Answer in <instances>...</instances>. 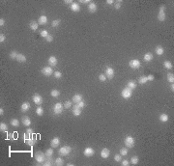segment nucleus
<instances>
[{
  "mask_svg": "<svg viewBox=\"0 0 174 166\" xmlns=\"http://www.w3.org/2000/svg\"><path fill=\"white\" fill-rule=\"evenodd\" d=\"M166 78H167V81L169 83H173L174 82V75L171 74V73H168L167 75H166Z\"/></svg>",
  "mask_w": 174,
  "mask_h": 166,
  "instance_id": "58836bf2",
  "label": "nucleus"
},
{
  "mask_svg": "<svg viewBox=\"0 0 174 166\" xmlns=\"http://www.w3.org/2000/svg\"><path fill=\"white\" fill-rule=\"evenodd\" d=\"M47 16H41L39 18H38V23H39V25H45L46 23H47Z\"/></svg>",
  "mask_w": 174,
  "mask_h": 166,
  "instance_id": "6ab92c4d",
  "label": "nucleus"
},
{
  "mask_svg": "<svg viewBox=\"0 0 174 166\" xmlns=\"http://www.w3.org/2000/svg\"><path fill=\"white\" fill-rule=\"evenodd\" d=\"M45 156L46 157H51V156H52L53 155V154H54V151H53V148L51 147V148H49V149H47L46 151H45Z\"/></svg>",
  "mask_w": 174,
  "mask_h": 166,
  "instance_id": "473e14b6",
  "label": "nucleus"
},
{
  "mask_svg": "<svg viewBox=\"0 0 174 166\" xmlns=\"http://www.w3.org/2000/svg\"><path fill=\"white\" fill-rule=\"evenodd\" d=\"M136 83L134 81V80H130V81H128V83H127V86L126 87H128V88H130V89H132L133 91L136 88Z\"/></svg>",
  "mask_w": 174,
  "mask_h": 166,
  "instance_id": "c756f323",
  "label": "nucleus"
},
{
  "mask_svg": "<svg viewBox=\"0 0 174 166\" xmlns=\"http://www.w3.org/2000/svg\"><path fill=\"white\" fill-rule=\"evenodd\" d=\"M30 107H31V105H30V103L28 102H24L20 105V111L23 112V113H25L30 109Z\"/></svg>",
  "mask_w": 174,
  "mask_h": 166,
  "instance_id": "ddd939ff",
  "label": "nucleus"
},
{
  "mask_svg": "<svg viewBox=\"0 0 174 166\" xmlns=\"http://www.w3.org/2000/svg\"><path fill=\"white\" fill-rule=\"evenodd\" d=\"M40 35H41V37H43V38H46L48 35H49V33H48V31L47 30H42L41 31V33H40Z\"/></svg>",
  "mask_w": 174,
  "mask_h": 166,
  "instance_id": "de8ad7c7",
  "label": "nucleus"
},
{
  "mask_svg": "<svg viewBox=\"0 0 174 166\" xmlns=\"http://www.w3.org/2000/svg\"><path fill=\"white\" fill-rule=\"evenodd\" d=\"M121 6H122V1H121V0H119V1H115V2H114V8H115L116 10L120 9V8H121Z\"/></svg>",
  "mask_w": 174,
  "mask_h": 166,
  "instance_id": "49530a36",
  "label": "nucleus"
},
{
  "mask_svg": "<svg viewBox=\"0 0 174 166\" xmlns=\"http://www.w3.org/2000/svg\"><path fill=\"white\" fill-rule=\"evenodd\" d=\"M163 67H164L165 69H167V70H171V69H173V65H172V63H171L170 61H168V60H166V61H164V62H163Z\"/></svg>",
  "mask_w": 174,
  "mask_h": 166,
  "instance_id": "72a5a7b5",
  "label": "nucleus"
},
{
  "mask_svg": "<svg viewBox=\"0 0 174 166\" xmlns=\"http://www.w3.org/2000/svg\"><path fill=\"white\" fill-rule=\"evenodd\" d=\"M63 109H64V105H63L61 102L55 103V104L53 105V107H52V111H53V113H54L55 115L61 114L62 111H63Z\"/></svg>",
  "mask_w": 174,
  "mask_h": 166,
  "instance_id": "0eeeda50",
  "label": "nucleus"
},
{
  "mask_svg": "<svg viewBox=\"0 0 174 166\" xmlns=\"http://www.w3.org/2000/svg\"><path fill=\"white\" fill-rule=\"evenodd\" d=\"M72 101H73V102H74V103H78V102H81V101H82V95H80V94H76V95H73V98H72Z\"/></svg>",
  "mask_w": 174,
  "mask_h": 166,
  "instance_id": "412c9836",
  "label": "nucleus"
},
{
  "mask_svg": "<svg viewBox=\"0 0 174 166\" xmlns=\"http://www.w3.org/2000/svg\"><path fill=\"white\" fill-rule=\"evenodd\" d=\"M155 52H156L157 55L161 56V55H163V54L164 53V48H163L162 45H158L156 48H155Z\"/></svg>",
  "mask_w": 174,
  "mask_h": 166,
  "instance_id": "393cba45",
  "label": "nucleus"
},
{
  "mask_svg": "<svg viewBox=\"0 0 174 166\" xmlns=\"http://www.w3.org/2000/svg\"><path fill=\"white\" fill-rule=\"evenodd\" d=\"M124 143H125V145H126V147L128 149L134 148V146H135V138L133 136H131V135H128V136H126L125 140H124Z\"/></svg>",
  "mask_w": 174,
  "mask_h": 166,
  "instance_id": "20e7f679",
  "label": "nucleus"
},
{
  "mask_svg": "<svg viewBox=\"0 0 174 166\" xmlns=\"http://www.w3.org/2000/svg\"><path fill=\"white\" fill-rule=\"evenodd\" d=\"M105 75H106L107 78H108V79H112V78L114 77V75H115V72H114L113 68H111V67H107V68H106Z\"/></svg>",
  "mask_w": 174,
  "mask_h": 166,
  "instance_id": "1a4fd4ad",
  "label": "nucleus"
},
{
  "mask_svg": "<svg viewBox=\"0 0 174 166\" xmlns=\"http://www.w3.org/2000/svg\"><path fill=\"white\" fill-rule=\"evenodd\" d=\"M109 155H110V151H109V149L104 148V149L101 151V156H102V158L107 159V158L109 157Z\"/></svg>",
  "mask_w": 174,
  "mask_h": 166,
  "instance_id": "2eb2a0df",
  "label": "nucleus"
},
{
  "mask_svg": "<svg viewBox=\"0 0 174 166\" xmlns=\"http://www.w3.org/2000/svg\"><path fill=\"white\" fill-rule=\"evenodd\" d=\"M54 164H55L56 166H62V165L64 164V160H63V158H62L61 156L57 157L56 159H54Z\"/></svg>",
  "mask_w": 174,
  "mask_h": 166,
  "instance_id": "2f4dec72",
  "label": "nucleus"
},
{
  "mask_svg": "<svg viewBox=\"0 0 174 166\" xmlns=\"http://www.w3.org/2000/svg\"><path fill=\"white\" fill-rule=\"evenodd\" d=\"M32 100H33V102H34V103L36 105L40 106L43 103V98H42L41 95H39V94H34L33 97H32Z\"/></svg>",
  "mask_w": 174,
  "mask_h": 166,
  "instance_id": "9d476101",
  "label": "nucleus"
},
{
  "mask_svg": "<svg viewBox=\"0 0 174 166\" xmlns=\"http://www.w3.org/2000/svg\"><path fill=\"white\" fill-rule=\"evenodd\" d=\"M147 82H148L147 76H141V77H139V79H138V83H140V84H146Z\"/></svg>",
  "mask_w": 174,
  "mask_h": 166,
  "instance_id": "37998d69",
  "label": "nucleus"
},
{
  "mask_svg": "<svg viewBox=\"0 0 174 166\" xmlns=\"http://www.w3.org/2000/svg\"><path fill=\"white\" fill-rule=\"evenodd\" d=\"M59 145H60V139H59V137H57V136L53 137L51 139V146L52 148H57Z\"/></svg>",
  "mask_w": 174,
  "mask_h": 166,
  "instance_id": "4468645a",
  "label": "nucleus"
},
{
  "mask_svg": "<svg viewBox=\"0 0 174 166\" xmlns=\"http://www.w3.org/2000/svg\"><path fill=\"white\" fill-rule=\"evenodd\" d=\"M71 152H72V147L66 145V146H63L62 148L59 149L58 154H59L60 156H67V155H69L71 154Z\"/></svg>",
  "mask_w": 174,
  "mask_h": 166,
  "instance_id": "f257e3e1",
  "label": "nucleus"
},
{
  "mask_svg": "<svg viewBox=\"0 0 174 166\" xmlns=\"http://www.w3.org/2000/svg\"><path fill=\"white\" fill-rule=\"evenodd\" d=\"M159 119H160V121L162 123H166L168 121V115L165 114V113H162L160 115V117H159Z\"/></svg>",
  "mask_w": 174,
  "mask_h": 166,
  "instance_id": "cd10ccee",
  "label": "nucleus"
},
{
  "mask_svg": "<svg viewBox=\"0 0 174 166\" xmlns=\"http://www.w3.org/2000/svg\"><path fill=\"white\" fill-rule=\"evenodd\" d=\"M63 105H64V108L65 109H70L72 107V102L71 101H66Z\"/></svg>",
  "mask_w": 174,
  "mask_h": 166,
  "instance_id": "c03bdc74",
  "label": "nucleus"
},
{
  "mask_svg": "<svg viewBox=\"0 0 174 166\" xmlns=\"http://www.w3.org/2000/svg\"><path fill=\"white\" fill-rule=\"evenodd\" d=\"M29 27H30L31 30L36 31V30L38 29V27H39V23H38L37 21H35V20H31V21L29 22Z\"/></svg>",
  "mask_w": 174,
  "mask_h": 166,
  "instance_id": "4be33fe9",
  "label": "nucleus"
},
{
  "mask_svg": "<svg viewBox=\"0 0 174 166\" xmlns=\"http://www.w3.org/2000/svg\"><path fill=\"white\" fill-rule=\"evenodd\" d=\"M21 123H22L23 126L29 127L31 125V119H30L28 116H22V118H21Z\"/></svg>",
  "mask_w": 174,
  "mask_h": 166,
  "instance_id": "dca6fc26",
  "label": "nucleus"
},
{
  "mask_svg": "<svg viewBox=\"0 0 174 166\" xmlns=\"http://www.w3.org/2000/svg\"><path fill=\"white\" fill-rule=\"evenodd\" d=\"M70 9H71V11H72V12L77 13V12H79V11H80V6H79V3L73 2V3L70 6Z\"/></svg>",
  "mask_w": 174,
  "mask_h": 166,
  "instance_id": "aec40b11",
  "label": "nucleus"
},
{
  "mask_svg": "<svg viewBox=\"0 0 174 166\" xmlns=\"http://www.w3.org/2000/svg\"><path fill=\"white\" fill-rule=\"evenodd\" d=\"M36 141H37V138L35 137V135L34 136H32L30 139H28V140H26L25 142L27 143V145H29V146H34L35 145V143H36Z\"/></svg>",
  "mask_w": 174,
  "mask_h": 166,
  "instance_id": "c85d7f7f",
  "label": "nucleus"
},
{
  "mask_svg": "<svg viewBox=\"0 0 174 166\" xmlns=\"http://www.w3.org/2000/svg\"><path fill=\"white\" fill-rule=\"evenodd\" d=\"M119 153H120V155H121L122 156H123V155H127L128 153H129V152H128V148H127V147H125V148H121Z\"/></svg>",
  "mask_w": 174,
  "mask_h": 166,
  "instance_id": "79ce46f5",
  "label": "nucleus"
},
{
  "mask_svg": "<svg viewBox=\"0 0 174 166\" xmlns=\"http://www.w3.org/2000/svg\"><path fill=\"white\" fill-rule=\"evenodd\" d=\"M121 96H122L123 99H126V100L130 99L133 96V90L128 88V87H125L121 91Z\"/></svg>",
  "mask_w": 174,
  "mask_h": 166,
  "instance_id": "f03ea898",
  "label": "nucleus"
},
{
  "mask_svg": "<svg viewBox=\"0 0 174 166\" xmlns=\"http://www.w3.org/2000/svg\"><path fill=\"white\" fill-rule=\"evenodd\" d=\"M147 79H148L149 81H153V80L155 79V76H154L153 75H149L147 76Z\"/></svg>",
  "mask_w": 174,
  "mask_h": 166,
  "instance_id": "6e6d98bb",
  "label": "nucleus"
},
{
  "mask_svg": "<svg viewBox=\"0 0 174 166\" xmlns=\"http://www.w3.org/2000/svg\"><path fill=\"white\" fill-rule=\"evenodd\" d=\"M32 136H34V133H33V130H32V129H27L26 132L24 133V135H23L24 142H25L26 140H28V139H30Z\"/></svg>",
  "mask_w": 174,
  "mask_h": 166,
  "instance_id": "f3484780",
  "label": "nucleus"
},
{
  "mask_svg": "<svg viewBox=\"0 0 174 166\" xmlns=\"http://www.w3.org/2000/svg\"><path fill=\"white\" fill-rule=\"evenodd\" d=\"M166 18L165 16V6L164 5H161L160 9H159V15H158V19L160 21H164Z\"/></svg>",
  "mask_w": 174,
  "mask_h": 166,
  "instance_id": "39448f33",
  "label": "nucleus"
},
{
  "mask_svg": "<svg viewBox=\"0 0 174 166\" xmlns=\"http://www.w3.org/2000/svg\"><path fill=\"white\" fill-rule=\"evenodd\" d=\"M41 73H42V75H45V76H51V75L54 74L53 70H52V68H51V66L44 67V68L42 69V70H41Z\"/></svg>",
  "mask_w": 174,
  "mask_h": 166,
  "instance_id": "423d86ee",
  "label": "nucleus"
},
{
  "mask_svg": "<svg viewBox=\"0 0 174 166\" xmlns=\"http://www.w3.org/2000/svg\"><path fill=\"white\" fill-rule=\"evenodd\" d=\"M143 60H144L145 62H151V61L153 60V54L150 53V52H147V53L144 55Z\"/></svg>",
  "mask_w": 174,
  "mask_h": 166,
  "instance_id": "bb28decb",
  "label": "nucleus"
},
{
  "mask_svg": "<svg viewBox=\"0 0 174 166\" xmlns=\"http://www.w3.org/2000/svg\"><path fill=\"white\" fill-rule=\"evenodd\" d=\"M73 116H76V117L80 116V114H81V109L79 108L77 105H73Z\"/></svg>",
  "mask_w": 174,
  "mask_h": 166,
  "instance_id": "b1692460",
  "label": "nucleus"
},
{
  "mask_svg": "<svg viewBox=\"0 0 174 166\" xmlns=\"http://www.w3.org/2000/svg\"><path fill=\"white\" fill-rule=\"evenodd\" d=\"M73 163H68V166H73Z\"/></svg>",
  "mask_w": 174,
  "mask_h": 166,
  "instance_id": "0e129e2a",
  "label": "nucleus"
},
{
  "mask_svg": "<svg viewBox=\"0 0 174 166\" xmlns=\"http://www.w3.org/2000/svg\"><path fill=\"white\" fill-rule=\"evenodd\" d=\"M76 105L79 107V108H80V109H82V108H84L85 107V105H86V103H85V102H83V101H81V102H78V103H76Z\"/></svg>",
  "mask_w": 174,
  "mask_h": 166,
  "instance_id": "a18cd8bd",
  "label": "nucleus"
},
{
  "mask_svg": "<svg viewBox=\"0 0 174 166\" xmlns=\"http://www.w3.org/2000/svg\"><path fill=\"white\" fill-rule=\"evenodd\" d=\"M97 9H98V7H97V4H96V3L90 2V3L88 4V12H89V13L94 14V13L97 12Z\"/></svg>",
  "mask_w": 174,
  "mask_h": 166,
  "instance_id": "a211bd4d",
  "label": "nucleus"
},
{
  "mask_svg": "<svg viewBox=\"0 0 174 166\" xmlns=\"http://www.w3.org/2000/svg\"><path fill=\"white\" fill-rule=\"evenodd\" d=\"M114 160H115L116 162H120V161L122 160V155H121L120 154H116V155H114Z\"/></svg>",
  "mask_w": 174,
  "mask_h": 166,
  "instance_id": "09e8293b",
  "label": "nucleus"
},
{
  "mask_svg": "<svg viewBox=\"0 0 174 166\" xmlns=\"http://www.w3.org/2000/svg\"><path fill=\"white\" fill-rule=\"evenodd\" d=\"M36 114H37L38 116H43V115H44V109H43L42 106H38V107L36 108Z\"/></svg>",
  "mask_w": 174,
  "mask_h": 166,
  "instance_id": "a19ab883",
  "label": "nucleus"
},
{
  "mask_svg": "<svg viewBox=\"0 0 174 166\" xmlns=\"http://www.w3.org/2000/svg\"><path fill=\"white\" fill-rule=\"evenodd\" d=\"M170 89H171V91H172V92L174 91V85H173V83H171V85H170Z\"/></svg>",
  "mask_w": 174,
  "mask_h": 166,
  "instance_id": "e2e57ef3",
  "label": "nucleus"
},
{
  "mask_svg": "<svg viewBox=\"0 0 174 166\" xmlns=\"http://www.w3.org/2000/svg\"><path fill=\"white\" fill-rule=\"evenodd\" d=\"M51 96L52 98H58L60 96V91H58L57 89H52L51 91Z\"/></svg>",
  "mask_w": 174,
  "mask_h": 166,
  "instance_id": "7c9ffc66",
  "label": "nucleus"
},
{
  "mask_svg": "<svg viewBox=\"0 0 174 166\" xmlns=\"http://www.w3.org/2000/svg\"><path fill=\"white\" fill-rule=\"evenodd\" d=\"M17 55H18L17 51V50H13V51H11V52H10L9 57H10V59H12V60H16V59H17Z\"/></svg>",
  "mask_w": 174,
  "mask_h": 166,
  "instance_id": "f704fd0d",
  "label": "nucleus"
},
{
  "mask_svg": "<svg viewBox=\"0 0 174 166\" xmlns=\"http://www.w3.org/2000/svg\"><path fill=\"white\" fill-rule=\"evenodd\" d=\"M45 40H46V42H48V43H51V42L53 41V37H52V35L49 34V35L45 38Z\"/></svg>",
  "mask_w": 174,
  "mask_h": 166,
  "instance_id": "864d4df0",
  "label": "nucleus"
},
{
  "mask_svg": "<svg viewBox=\"0 0 174 166\" xmlns=\"http://www.w3.org/2000/svg\"><path fill=\"white\" fill-rule=\"evenodd\" d=\"M107 4L112 5V4H114V1H113V0H107Z\"/></svg>",
  "mask_w": 174,
  "mask_h": 166,
  "instance_id": "052dcab7",
  "label": "nucleus"
},
{
  "mask_svg": "<svg viewBox=\"0 0 174 166\" xmlns=\"http://www.w3.org/2000/svg\"><path fill=\"white\" fill-rule=\"evenodd\" d=\"M0 115H4V109L3 108H0Z\"/></svg>",
  "mask_w": 174,
  "mask_h": 166,
  "instance_id": "680f3d73",
  "label": "nucleus"
},
{
  "mask_svg": "<svg viewBox=\"0 0 174 166\" xmlns=\"http://www.w3.org/2000/svg\"><path fill=\"white\" fill-rule=\"evenodd\" d=\"M99 79H100V81H102V82H105V81L107 80L106 75H105V74H101L100 75H99Z\"/></svg>",
  "mask_w": 174,
  "mask_h": 166,
  "instance_id": "3c124183",
  "label": "nucleus"
},
{
  "mask_svg": "<svg viewBox=\"0 0 174 166\" xmlns=\"http://www.w3.org/2000/svg\"><path fill=\"white\" fill-rule=\"evenodd\" d=\"M81 4H89L91 1H89V0H80L79 1Z\"/></svg>",
  "mask_w": 174,
  "mask_h": 166,
  "instance_id": "13d9d810",
  "label": "nucleus"
},
{
  "mask_svg": "<svg viewBox=\"0 0 174 166\" xmlns=\"http://www.w3.org/2000/svg\"><path fill=\"white\" fill-rule=\"evenodd\" d=\"M83 155H84L85 156H87V157H91V156H93V155H95V151H94V149H93V148H91V147H87V148H85V149H84V151H83Z\"/></svg>",
  "mask_w": 174,
  "mask_h": 166,
  "instance_id": "9b49d317",
  "label": "nucleus"
},
{
  "mask_svg": "<svg viewBox=\"0 0 174 166\" xmlns=\"http://www.w3.org/2000/svg\"><path fill=\"white\" fill-rule=\"evenodd\" d=\"M46 156H45V154L39 151L35 154V160L38 162V164H43V162L45 160Z\"/></svg>",
  "mask_w": 174,
  "mask_h": 166,
  "instance_id": "7ed1b4c3",
  "label": "nucleus"
},
{
  "mask_svg": "<svg viewBox=\"0 0 174 166\" xmlns=\"http://www.w3.org/2000/svg\"><path fill=\"white\" fill-rule=\"evenodd\" d=\"M52 164H54V162L52 161V156L46 157L45 160L43 162V165H45V166H51Z\"/></svg>",
  "mask_w": 174,
  "mask_h": 166,
  "instance_id": "a878e982",
  "label": "nucleus"
},
{
  "mask_svg": "<svg viewBox=\"0 0 174 166\" xmlns=\"http://www.w3.org/2000/svg\"><path fill=\"white\" fill-rule=\"evenodd\" d=\"M7 130H8V126L5 123L0 124V131H1V132H6Z\"/></svg>",
  "mask_w": 174,
  "mask_h": 166,
  "instance_id": "4c0bfd02",
  "label": "nucleus"
},
{
  "mask_svg": "<svg viewBox=\"0 0 174 166\" xmlns=\"http://www.w3.org/2000/svg\"><path fill=\"white\" fill-rule=\"evenodd\" d=\"M129 66H130V68H131V69H133V70H136V69L140 68L141 63H140V61H139L138 59H132V60L129 62Z\"/></svg>",
  "mask_w": 174,
  "mask_h": 166,
  "instance_id": "6e6552de",
  "label": "nucleus"
},
{
  "mask_svg": "<svg viewBox=\"0 0 174 166\" xmlns=\"http://www.w3.org/2000/svg\"><path fill=\"white\" fill-rule=\"evenodd\" d=\"M60 23H61V20L60 19H54V20H52L51 21V26L52 27H58L59 25H60Z\"/></svg>",
  "mask_w": 174,
  "mask_h": 166,
  "instance_id": "ea45409f",
  "label": "nucleus"
},
{
  "mask_svg": "<svg viewBox=\"0 0 174 166\" xmlns=\"http://www.w3.org/2000/svg\"><path fill=\"white\" fill-rule=\"evenodd\" d=\"M54 77L56 78V79H59V78H61L62 77V73L61 72H58V70H56V72H54Z\"/></svg>",
  "mask_w": 174,
  "mask_h": 166,
  "instance_id": "8fccbe9b",
  "label": "nucleus"
},
{
  "mask_svg": "<svg viewBox=\"0 0 174 166\" xmlns=\"http://www.w3.org/2000/svg\"><path fill=\"white\" fill-rule=\"evenodd\" d=\"M47 62H48V65L51 66V68H52V67H56L57 64H58V60H57V58H56L55 56H51V57H48Z\"/></svg>",
  "mask_w": 174,
  "mask_h": 166,
  "instance_id": "f8f14e48",
  "label": "nucleus"
},
{
  "mask_svg": "<svg viewBox=\"0 0 174 166\" xmlns=\"http://www.w3.org/2000/svg\"><path fill=\"white\" fill-rule=\"evenodd\" d=\"M64 3H65V4H69V5L71 6V5H72L73 2L72 1V0H65V1H64Z\"/></svg>",
  "mask_w": 174,
  "mask_h": 166,
  "instance_id": "bf43d9fd",
  "label": "nucleus"
},
{
  "mask_svg": "<svg viewBox=\"0 0 174 166\" xmlns=\"http://www.w3.org/2000/svg\"><path fill=\"white\" fill-rule=\"evenodd\" d=\"M121 163H122L123 166H128V165L130 164V161L127 160V159H124V160L122 159V160H121Z\"/></svg>",
  "mask_w": 174,
  "mask_h": 166,
  "instance_id": "603ef678",
  "label": "nucleus"
},
{
  "mask_svg": "<svg viewBox=\"0 0 174 166\" xmlns=\"http://www.w3.org/2000/svg\"><path fill=\"white\" fill-rule=\"evenodd\" d=\"M138 162H139V157H138L137 155L132 156V158H131V163H132L133 165H135V164H137Z\"/></svg>",
  "mask_w": 174,
  "mask_h": 166,
  "instance_id": "e433bc0d",
  "label": "nucleus"
},
{
  "mask_svg": "<svg viewBox=\"0 0 174 166\" xmlns=\"http://www.w3.org/2000/svg\"><path fill=\"white\" fill-rule=\"evenodd\" d=\"M17 62H19V63H25L26 62V60H27V58H26V56L24 55V54H22V53H18V55H17V59H16Z\"/></svg>",
  "mask_w": 174,
  "mask_h": 166,
  "instance_id": "5701e85b",
  "label": "nucleus"
},
{
  "mask_svg": "<svg viewBox=\"0 0 174 166\" xmlns=\"http://www.w3.org/2000/svg\"><path fill=\"white\" fill-rule=\"evenodd\" d=\"M10 124H11V126H13L14 128H17V127L19 126V121H18L17 119H12V120L10 121Z\"/></svg>",
  "mask_w": 174,
  "mask_h": 166,
  "instance_id": "c9c22d12",
  "label": "nucleus"
},
{
  "mask_svg": "<svg viewBox=\"0 0 174 166\" xmlns=\"http://www.w3.org/2000/svg\"><path fill=\"white\" fill-rule=\"evenodd\" d=\"M5 40H6V37H5V35L4 34H0V43H4L5 42Z\"/></svg>",
  "mask_w": 174,
  "mask_h": 166,
  "instance_id": "5fc2aeb1",
  "label": "nucleus"
},
{
  "mask_svg": "<svg viewBox=\"0 0 174 166\" xmlns=\"http://www.w3.org/2000/svg\"><path fill=\"white\" fill-rule=\"evenodd\" d=\"M4 24H5V19L4 18H0V26H4Z\"/></svg>",
  "mask_w": 174,
  "mask_h": 166,
  "instance_id": "4d7b16f0",
  "label": "nucleus"
}]
</instances>
